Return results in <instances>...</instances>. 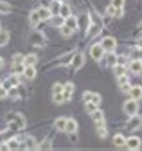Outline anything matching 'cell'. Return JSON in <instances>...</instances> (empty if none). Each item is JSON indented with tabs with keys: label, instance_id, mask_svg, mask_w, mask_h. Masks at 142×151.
<instances>
[{
	"label": "cell",
	"instance_id": "f1b7e54d",
	"mask_svg": "<svg viewBox=\"0 0 142 151\" xmlns=\"http://www.w3.org/2000/svg\"><path fill=\"white\" fill-rule=\"evenodd\" d=\"M9 43V32L0 29V47H6Z\"/></svg>",
	"mask_w": 142,
	"mask_h": 151
},
{
	"label": "cell",
	"instance_id": "2e32d148",
	"mask_svg": "<svg viewBox=\"0 0 142 151\" xmlns=\"http://www.w3.org/2000/svg\"><path fill=\"white\" fill-rule=\"evenodd\" d=\"M40 22H42V18H40V14H38V9L31 11V13H29V25H31V27H36Z\"/></svg>",
	"mask_w": 142,
	"mask_h": 151
},
{
	"label": "cell",
	"instance_id": "ffe728a7",
	"mask_svg": "<svg viewBox=\"0 0 142 151\" xmlns=\"http://www.w3.org/2000/svg\"><path fill=\"white\" fill-rule=\"evenodd\" d=\"M36 61H38V56L36 54H27V56H24V65L25 67H34L36 65Z\"/></svg>",
	"mask_w": 142,
	"mask_h": 151
},
{
	"label": "cell",
	"instance_id": "277c9868",
	"mask_svg": "<svg viewBox=\"0 0 142 151\" xmlns=\"http://www.w3.org/2000/svg\"><path fill=\"white\" fill-rule=\"evenodd\" d=\"M101 47L106 50V52H115V47H117V40L113 36H104L101 40Z\"/></svg>",
	"mask_w": 142,
	"mask_h": 151
},
{
	"label": "cell",
	"instance_id": "d590c367",
	"mask_svg": "<svg viewBox=\"0 0 142 151\" xmlns=\"http://www.w3.org/2000/svg\"><path fill=\"white\" fill-rule=\"evenodd\" d=\"M124 83H130V78H128L126 74H122V76H119V78H117V85H119V86L124 85Z\"/></svg>",
	"mask_w": 142,
	"mask_h": 151
},
{
	"label": "cell",
	"instance_id": "ee69618b",
	"mask_svg": "<svg viewBox=\"0 0 142 151\" xmlns=\"http://www.w3.org/2000/svg\"><path fill=\"white\" fill-rule=\"evenodd\" d=\"M7 97V90L4 86H0V99H6Z\"/></svg>",
	"mask_w": 142,
	"mask_h": 151
},
{
	"label": "cell",
	"instance_id": "4dcf8cb0",
	"mask_svg": "<svg viewBox=\"0 0 142 151\" xmlns=\"http://www.w3.org/2000/svg\"><path fill=\"white\" fill-rule=\"evenodd\" d=\"M25 147H27V149H36L38 144H36V140H34L32 137H27V139H25Z\"/></svg>",
	"mask_w": 142,
	"mask_h": 151
},
{
	"label": "cell",
	"instance_id": "bcb514c9",
	"mask_svg": "<svg viewBox=\"0 0 142 151\" xmlns=\"http://www.w3.org/2000/svg\"><path fill=\"white\" fill-rule=\"evenodd\" d=\"M0 68H4V60L0 58Z\"/></svg>",
	"mask_w": 142,
	"mask_h": 151
},
{
	"label": "cell",
	"instance_id": "9a60e30c",
	"mask_svg": "<svg viewBox=\"0 0 142 151\" xmlns=\"http://www.w3.org/2000/svg\"><path fill=\"white\" fill-rule=\"evenodd\" d=\"M131 74H142V60H133L128 63Z\"/></svg>",
	"mask_w": 142,
	"mask_h": 151
},
{
	"label": "cell",
	"instance_id": "1f68e13d",
	"mask_svg": "<svg viewBox=\"0 0 142 151\" xmlns=\"http://www.w3.org/2000/svg\"><path fill=\"white\" fill-rule=\"evenodd\" d=\"M60 31H61V34H63L65 38H70V36H72V34H74V31H72V29H70V27H67L65 24H63V25L60 27Z\"/></svg>",
	"mask_w": 142,
	"mask_h": 151
},
{
	"label": "cell",
	"instance_id": "5bb4252c",
	"mask_svg": "<svg viewBox=\"0 0 142 151\" xmlns=\"http://www.w3.org/2000/svg\"><path fill=\"white\" fill-rule=\"evenodd\" d=\"M140 146H142V140H140L138 137H130V139H126V147H128V149H140Z\"/></svg>",
	"mask_w": 142,
	"mask_h": 151
},
{
	"label": "cell",
	"instance_id": "b9f144b4",
	"mask_svg": "<svg viewBox=\"0 0 142 151\" xmlns=\"http://www.w3.org/2000/svg\"><path fill=\"white\" fill-rule=\"evenodd\" d=\"M119 88H120L122 93H130V88H131V86H130V83H124V85H120Z\"/></svg>",
	"mask_w": 142,
	"mask_h": 151
},
{
	"label": "cell",
	"instance_id": "f546056e",
	"mask_svg": "<svg viewBox=\"0 0 142 151\" xmlns=\"http://www.w3.org/2000/svg\"><path fill=\"white\" fill-rule=\"evenodd\" d=\"M11 11H13V7L7 2H0V13H2V14H9Z\"/></svg>",
	"mask_w": 142,
	"mask_h": 151
},
{
	"label": "cell",
	"instance_id": "4316f807",
	"mask_svg": "<svg viewBox=\"0 0 142 151\" xmlns=\"http://www.w3.org/2000/svg\"><path fill=\"white\" fill-rule=\"evenodd\" d=\"M113 74H115V78H119V76H122V74H126V65L115 63L113 65Z\"/></svg>",
	"mask_w": 142,
	"mask_h": 151
},
{
	"label": "cell",
	"instance_id": "c3c4849f",
	"mask_svg": "<svg viewBox=\"0 0 142 151\" xmlns=\"http://www.w3.org/2000/svg\"><path fill=\"white\" fill-rule=\"evenodd\" d=\"M58 2H65V0H58Z\"/></svg>",
	"mask_w": 142,
	"mask_h": 151
},
{
	"label": "cell",
	"instance_id": "30bf717a",
	"mask_svg": "<svg viewBox=\"0 0 142 151\" xmlns=\"http://www.w3.org/2000/svg\"><path fill=\"white\" fill-rule=\"evenodd\" d=\"M20 85V78L16 74H13V76H9V78L2 83V86L6 88V90H9V88H13V86H18Z\"/></svg>",
	"mask_w": 142,
	"mask_h": 151
},
{
	"label": "cell",
	"instance_id": "ab89813d",
	"mask_svg": "<svg viewBox=\"0 0 142 151\" xmlns=\"http://www.w3.org/2000/svg\"><path fill=\"white\" fill-rule=\"evenodd\" d=\"M124 4H126V0H112V6H115L117 9H122Z\"/></svg>",
	"mask_w": 142,
	"mask_h": 151
},
{
	"label": "cell",
	"instance_id": "d6a6232c",
	"mask_svg": "<svg viewBox=\"0 0 142 151\" xmlns=\"http://www.w3.org/2000/svg\"><path fill=\"white\" fill-rule=\"evenodd\" d=\"M97 108H101V106H97V104H94V103H85V111L88 113V115H90L92 111H95Z\"/></svg>",
	"mask_w": 142,
	"mask_h": 151
},
{
	"label": "cell",
	"instance_id": "7a4b0ae2",
	"mask_svg": "<svg viewBox=\"0 0 142 151\" xmlns=\"http://www.w3.org/2000/svg\"><path fill=\"white\" fill-rule=\"evenodd\" d=\"M52 101L56 104H63L65 103V96H63V85L56 83L52 85Z\"/></svg>",
	"mask_w": 142,
	"mask_h": 151
},
{
	"label": "cell",
	"instance_id": "8d00e7d4",
	"mask_svg": "<svg viewBox=\"0 0 142 151\" xmlns=\"http://www.w3.org/2000/svg\"><path fill=\"white\" fill-rule=\"evenodd\" d=\"M20 63H24V56L22 54H14L13 56V65H20Z\"/></svg>",
	"mask_w": 142,
	"mask_h": 151
},
{
	"label": "cell",
	"instance_id": "5b68a950",
	"mask_svg": "<svg viewBox=\"0 0 142 151\" xmlns=\"http://www.w3.org/2000/svg\"><path fill=\"white\" fill-rule=\"evenodd\" d=\"M29 43L34 45V47H43V43H45V34L40 32V31H34L29 36Z\"/></svg>",
	"mask_w": 142,
	"mask_h": 151
},
{
	"label": "cell",
	"instance_id": "836d02e7",
	"mask_svg": "<svg viewBox=\"0 0 142 151\" xmlns=\"http://www.w3.org/2000/svg\"><path fill=\"white\" fill-rule=\"evenodd\" d=\"M90 117H92L94 121H99V119H104V113H103V110H101V108H97L95 111H92V113H90Z\"/></svg>",
	"mask_w": 142,
	"mask_h": 151
},
{
	"label": "cell",
	"instance_id": "60d3db41",
	"mask_svg": "<svg viewBox=\"0 0 142 151\" xmlns=\"http://www.w3.org/2000/svg\"><path fill=\"white\" fill-rule=\"evenodd\" d=\"M117 63H120V65H128L130 60L126 58V56H117Z\"/></svg>",
	"mask_w": 142,
	"mask_h": 151
},
{
	"label": "cell",
	"instance_id": "681fc988",
	"mask_svg": "<svg viewBox=\"0 0 142 151\" xmlns=\"http://www.w3.org/2000/svg\"><path fill=\"white\" fill-rule=\"evenodd\" d=\"M0 86H2V83H0Z\"/></svg>",
	"mask_w": 142,
	"mask_h": 151
},
{
	"label": "cell",
	"instance_id": "74e56055",
	"mask_svg": "<svg viewBox=\"0 0 142 151\" xmlns=\"http://www.w3.org/2000/svg\"><path fill=\"white\" fill-rule=\"evenodd\" d=\"M38 147H42V149H50V147H52V140L47 139V140H43L42 144H38Z\"/></svg>",
	"mask_w": 142,
	"mask_h": 151
},
{
	"label": "cell",
	"instance_id": "44dd1931",
	"mask_svg": "<svg viewBox=\"0 0 142 151\" xmlns=\"http://www.w3.org/2000/svg\"><path fill=\"white\" fill-rule=\"evenodd\" d=\"M113 146H115V147H126V137L120 135V133H117V135L113 137Z\"/></svg>",
	"mask_w": 142,
	"mask_h": 151
},
{
	"label": "cell",
	"instance_id": "ba28073f",
	"mask_svg": "<svg viewBox=\"0 0 142 151\" xmlns=\"http://www.w3.org/2000/svg\"><path fill=\"white\" fill-rule=\"evenodd\" d=\"M83 101H85V103H94V104L101 106L103 97L99 96V93H95V92H85V93H83Z\"/></svg>",
	"mask_w": 142,
	"mask_h": 151
},
{
	"label": "cell",
	"instance_id": "484cf974",
	"mask_svg": "<svg viewBox=\"0 0 142 151\" xmlns=\"http://www.w3.org/2000/svg\"><path fill=\"white\" fill-rule=\"evenodd\" d=\"M103 60H106V65H112V67H113V65L117 63V56H115L113 52H106Z\"/></svg>",
	"mask_w": 142,
	"mask_h": 151
},
{
	"label": "cell",
	"instance_id": "603a6c76",
	"mask_svg": "<svg viewBox=\"0 0 142 151\" xmlns=\"http://www.w3.org/2000/svg\"><path fill=\"white\" fill-rule=\"evenodd\" d=\"M77 24H81V27L86 31L88 25H90V16H88V14H81V16L77 18Z\"/></svg>",
	"mask_w": 142,
	"mask_h": 151
},
{
	"label": "cell",
	"instance_id": "f35d334b",
	"mask_svg": "<svg viewBox=\"0 0 142 151\" xmlns=\"http://www.w3.org/2000/svg\"><path fill=\"white\" fill-rule=\"evenodd\" d=\"M95 129H97V135H99L101 139H104V137H106V126H97Z\"/></svg>",
	"mask_w": 142,
	"mask_h": 151
},
{
	"label": "cell",
	"instance_id": "cb8c5ba5",
	"mask_svg": "<svg viewBox=\"0 0 142 151\" xmlns=\"http://www.w3.org/2000/svg\"><path fill=\"white\" fill-rule=\"evenodd\" d=\"M6 144H7V147H9V149H20V147H22L20 140L16 139V137H11V139H9V140H7Z\"/></svg>",
	"mask_w": 142,
	"mask_h": 151
},
{
	"label": "cell",
	"instance_id": "d6986e66",
	"mask_svg": "<svg viewBox=\"0 0 142 151\" xmlns=\"http://www.w3.org/2000/svg\"><path fill=\"white\" fill-rule=\"evenodd\" d=\"M74 131H77V122H76V119H67L65 133H74Z\"/></svg>",
	"mask_w": 142,
	"mask_h": 151
},
{
	"label": "cell",
	"instance_id": "8992f818",
	"mask_svg": "<svg viewBox=\"0 0 142 151\" xmlns=\"http://www.w3.org/2000/svg\"><path fill=\"white\" fill-rule=\"evenodd\" d=\"M85 65V54L83 52H77V54H72V60H70V67H72V70H79L83 68Z\"/></svg>",
	"mask_w": 142,
	"mask_h": 151
},
{
	"label": "cell",
	"instance_id": "6da1fadb",
	"mask_svg": "<svg viewBox=\"0 0 142 151\" xmlns=\"http://www.w3.org/2000/svg\"><path fill=\"white\" fill-rule=\"evenodd\" d=\"M6 121L9 122V128L14 129V131L24 129V128L27 126V121H25V117L22 115V113H14V111H11V113H7V115H6Z\"/></svg>",
	"mask_w": 142,
	"mask_h": 151
},
{
	"label": "cell",
	"instance_id": "8fae6325",
	"mask_svg": "<svg viewBox=\"0 0 142 151\" xmlns=\"http://www.w3.org/2000/svg\"><path fill=\"white\" fill-rule=\"evenodd\" d=\"M47 22H49V25H50V27H58V29H60V27L65 24V18H63L61 14H52Z\"/></svg>",
	"mask_w": 142,
	"mask_h": 151
},
{
	"label": "cell",
	"instance_id": "3957f363",
	"mask_svg": "<svg viewBox=\"0 0 142 151\" xmlns=\"http://www.w3.org/2000/svg\"><path fill=\"white\" fill-rule=\"evenodd\" d=\"M122 110H124V113L130 117V115H135V113H138V101H135V99H128L126 103L122 104Z\"/></svg>",
	"mask_w": 142,
	"mask_h": 151
},
{
	"label": "cell",
	"instance_id": "e575fe53",
	"mask_svg": "<svg viewBox=\"0 0 142 151\" xmlns=\"http://www.w3.org/2000/svg\"><path fill=\"white\" fill-rule=\"evenodd\" d=\"M60 14H61L63 18L70 16V14H72V13H70V6H67V4H61V11H60Z\"/></svg>",
	"mask_w": 142,
	"mask_h": 151
},
{
	"label": "cell",
	"instance_id": "7402d4cb",
	"mask_svg": "<svg viewBox=\"0 0 142 151\" xmlns=\"http://www.w3.org/2000/svg\"><path fill=\"white\" fill-rule=\"evenodd\" d=\"M61 4H63V2H58V0H52V2H50V6H49L50 13H52V14H60V11H61Z\"/></svg>",
	"mask_w": 142,
	"mask_h": 151
},
{
	"label": "cell",
	"instance_id": "4fadbf2b",
	"mask_svg": "<svg viewBox=\"0 0 142 151\" xmlns=\"http://www.w3.org/2000/svg\"><path fill=\"white\" fill-rule=\"evenodd\" d=\"M22 78L24 79H29V81H32L34 78H36V68L34 67H24V70H22Z\"/></svg>",
	"mask_w": 142,
	"mask_h": 151
},
{
	"label": "cell",
	"instance_id": "f6af8a7d",
	"mask_svg": "<svg viewBox=\"0 0 142 151\" xmlns=\"http://www.w3.org/2000/svg\"><path fill=\"white\" fill-rule=\"evenodd\" d=\"M137 45H138V49H142V36L138 38V40H137Z\"/></svg>",
	"mask_w": 142,
	"mask_h": 151
},
{
	"label": "cell",
	"instance_id": "7bdbcfd3",
	"mask_svg": "<svg viewBox=\"0 0 142 151\" xmlns=\"http://www.w3.org/2000/svg\"><path fill=\"white\" fill-rule=\"evenodd\" d=\"M70 137H68V140L70 142H72V144H77V135H76V131H74V133H68Z\"/></svg>",
	"mask_w": 142,
	"mask_h": 151
},
{
	"label": "cell",
	"instance_id": "7dc6e473",
	"mask_svg": "<svg viewBox=\"0 0 142 151\" xmlns=\"http://www.w3.org/2000/svg\"><path fill=\"white\" fill-rule=\"evenodd\" d=\"M138 29H140V31H142V22H140V24H138Z\"/></svg>",
	"mask_w": 142,
	"mask_h": 151
},
{
	"label": "cell",
	"instance_id": "d4e9b609",
	"mask_svg": "<svg viewBox=\"0 0 142 151\" xmlns=\"http://www.w3.org/2000/svg\"><path fill=\"white\" fill-rule=\"evenodd\" d=\"M65 126H67V117H58L54 122V128L58 131H65Z\"/></svg>",
	"mask_w": 142,
	"mask_h": 151
},
{
	"label": "cell",
	"instance_id": "83f0119b",
	"mask_svg": "<svg viewBox=\"0 0 142 151\" xmlns=\"http://www.w3.org/2000/svg\"><path fill=\"white\" fill-rule=\"evenodd\" d=\"M38 14H40L42 20H49V18L52 16V13H50L49 7H40V9H38Z\"/></svg>",
	"mask_w": 142,
	"mask_h": 151
},
{
	"label": "cell",
	"instance_id": "e0dca14e",
	"mask_svg": "<svg viewBox=\"0 0 142 151\" xmlns=\"http://www.w3.org/2000/svg\"><path fill=\"white\" fill-rule=\"evenodd\" d=\"M130 97L135 99V101H140V99H142V86H138V85L131 86V88H130Z\"/></svg>",
	"mask_w": 142,
	"mask_h": 151
},
{
	"label": "cell",
	"instance_id": "9c48e42d",
	"mask_svg": "<svg viewBox=\"0 0 142 151\" xmlns=\"http://www.w3.org/2000/svg\"><path fill=\"white\" fill-rule=\"evenodd\" d=\"M104 54H106V50L101 47V43H99V45H92V49H90V56H92L95 61H101V60L104 58Z\"/></svg>",
	"mask_w": 142,
	"mask_h": 151
},
{
	"label": "cell",
	"instance_id": "ac0fdd59",
	"mask_svg": "<svg viewBox=\"0 0 142 151\" xmlns=\"http://www.w3.org/2000/svg\"><path fill=\"white\" fill-rule=\"evenodd\" d=\"M65 25H67V27H70L72 31H77V27H79L77 18H76V16H72V14L67 16V18H65Z\"/></svg>",
	"mask_w": 142,
	"mask_h": 151
},
{
	"label": "cell",
	"instance_id": "52a82bcc",
	"mask_svg": "<svg viewBox=\"0 0 142 151\" xmlns=\"http://www.w3.org/2000/svg\"><path fill=\"white\" fill-rule=\"evenodd\" d=\"M126 128L130 129V131H137V129H140L142 128V117L140 115H130V121H128V124H126Z\"/></svg>",
	"mask_w": 142,
	"mask_h": 151
},
{
	"label": "cell",
	"instance_id": "7c38bea8",
	"mask_svg": "<svg viewBox=\"0 0 142 151\" xmlns=\"http://www.w3.org/2000/svg\"><path fill=\"white\" fill-rule=\"evenodd\" d=\"M74 88H76L74 83H70V81L63 85V96H65V101H70V99L74 97Z\"/></svg>",
	"mask_w": 142,
	"mask_h": 151
}]
</instances>
